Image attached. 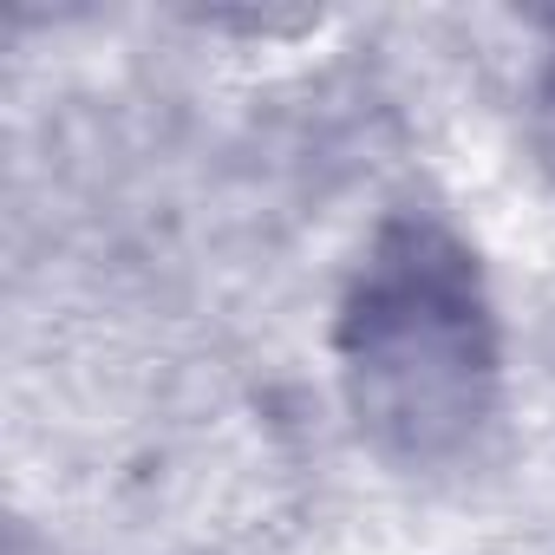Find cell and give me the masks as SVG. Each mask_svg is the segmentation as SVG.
<instances>
[{
    "mask_svg": "<svg viewBox=\"0 0 555 555\" xmlns=\"http://www.w3.org/2000/svg\"><path fill=\"white\" fill-rule=\"evenodd\" d=\"M353 425L399 464H444L477 444L503 392V340L470 242L438 216H392L366 242L340 327Z\"/></svg>",
    "mask_w": 555,
    "mask_h": 555,
    "instance_id": "cell-1",
    "label": "cell"
},
{
    "mask_svg": "<svg viewBox=\"0 0 555 555\" xmlns=\"http://www.w3.org/2000/svg\"><path fill=\"white\" fill-rule=\"evenodd\" d=\"M529 151H535L542 177L555 183V66L535 79V99H529Z\"/></svg>",
    "mask_w": 555,
    "mask_h": 555,
    "instance_id": "cell-2",
    "label": "cell"
}]
</instances>
